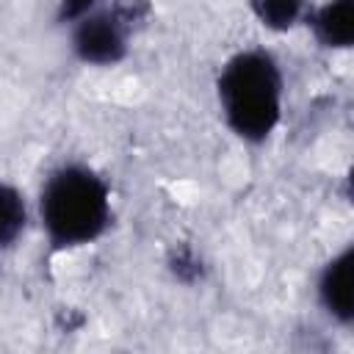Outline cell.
<instances>
[{
	"instance_id": "6da1fadb",
	"label": "cell",
	"mask_w": 354,
	"mask_h": 354,
	"mask_svg": "<svg viewBox=\"0 0 354 354\" xmlns=\"http://www.w3.org/2000/svg\"><path fill=\"white\" fill-rule=\"evenodd\" d=\"M218 102L227 124L246 141H263L279 122L282 75L263 50L232 55L218 75Z\"/></svg>"
},
{
	"instance_id": "7a4b0ae2",
	"label": "cell",
	"mask_w": 354,
	"mask_h": 354,
	"mask_svg": "<svg viewBox=\"0 0 354 354\" xmlns=\"http://www.w3.org/2000/svg\"><path fill=\"white\" fill-rule=\"evenodd\" d=\"M39 213L55 246L88 243L108 227V185L86 166H61L47 177L41 188Z\"/></svg>"
},
{
	"instance_id": "3957f363",
	"label": "cell",
	"mask_w": 354,
	"mask_h": 354,
	"mask_svg": "<svg viewBox=\"0 0 354 354\" xmlns=\"http://www.w3.org/2000/svg\"><path fill=\"white\" fill-rule=\"evenodd\" d=\"M127 33H130V28L122 22V17L113 8L88 14V17H80V22L72 33V50L86 64L111 66L124 58Z\"/></svg>"
},
{
	"instance_id": "277c9868",
	"label": "cell",
	"mask_w": 354,
	"mask_h": 354,
	"mask_svg": "<svg viewBox=\"0 0 354 354\" xmlns=\"http://www.w3.org/2000/svg\"><path fill=\"white\" fill-rule=\"evenodd\" d=\"M351 266H354V249H343L332 263H326L321 279H318V299L324 310L337 318L340 324H351L354 318V293H351Z\"/></svg>"
},
{
	"instance_id": "5b68a950",
	"label": "cell",
	"mask_w": 354,
	"mask_h": 354,
	"mask_svg": "<svg viewBox=\"0 0 354 354\" xmlns=\"http://www.w3.org/2000/svg\"><path fill=\"white\" fill-rule=\"evenodd\" d=\"M310 25L324 47H348L354 41V0H329L310 17Z\"/></svg>"
},
{
	"instance_id": "8992f818",
	"label": "cell",
	"mask_w": 354,
	"mask_h": 354,
	"mask_svg": "<svg viewBox=\"0 0 354 354\" xmlns=\"http://www.w3.org/2000/svg\"><path fill=\"white\" fill-rule=\"evenodd\" d=\"M28 221V210H25V199L19 196L17 188L0 183V246H11Z\"/></svg>"
},
{
	"instance_id": "52a82bcc",
	"label": "cell",
	"mask_w": 354,
	"mask_h": 354,
	"mask_svg": "<svg viewBox=\"0 0 354 354\" xmlns=\"http://www.w3.org/2000/svg\"><path fill=\"white\" fill-rule=\"evenodd\" d=\"M252 11L271 30H288L301 17V0H252Z\"/></svg>"
},
{
	"instance_id": "ba28073f",
	"label": "cell",
	"mask_w": 354,
	"mask_h": 354,
	"mask_svg": "<svg viewBox=\"0 0 354 354\" xmlns=\"http://www.w3.org/2000/svg\"><path fill=\"white\" fill-rule=\"evenodd\" d=\"M169 271H171L180 282L194 285V282H199V279H202L205 266H202V260L196 257V252H194L191 246L180 243V246H174V249H171V254H169Z\"/></svg>"
},
{
	"instance_id": "9c48e42d",
	"label": "cell",
	"mask_w": 354,
	"mask_h": 354,
	"mask_svg": "<svg viewBox=\"0 0 354 354\" xmlns=\"http://www.w3.org/2000/svg\"><path fill=\"white\" fill-rule=\"evenodd\" d=\"M97 0H61V8H58V19L61 22H72V19H80L86 17V11L94 6Z\"/></svg>"
}]
</instances>
